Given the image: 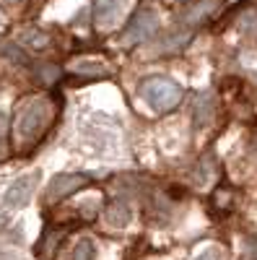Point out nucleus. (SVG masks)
<instances>
[{
  "label": "nucleus",
  "instance_id": "nucleus-1",
  "mask_svg": "<svg viewBox=\"0 0 257 260\" xmlns=\"http://www.w3.org/2000/svg\"><path fill=\"white\" fill-rule=\"evenodd\" d=\"M55 117V107L50 99H31L21 107V112L16 117V138L21 143H34L42 133H45V127L52 122Z\"/></svg>",
  "mask_w": 257,
  "mask_h": 260
},
{
  "label": "nucleus",
  "instance_id": "nucleus-2",
  "mask_svg": "<svg viewBox=\"0 0 257 260\" xmlns=\"http://www.w3.org/2000/svg\"><path fill=\"white\" fill-rule=\"evenodd\" d=\"M138 94H140L143 102L151 107V110H156V112H169V110H174V107L182 102V89H179L174 81L161 78V76L145 78V81L140 83Z\"/></svg>",
  "mask_w": 257,
  "mask_h": 260
},
{
  "label": "nucleus",
  "instance_id": "nucleus-3",
  "mask_svg": "<svg viewBox=\"0 0 257 260\" xmlns=\"http://www.w3.org/2000/svg\"><path fill=\"white\" fill-rule=\"evenodd\" d=\"M159 31V18L154 11H138L130 21H127V29L122 34V45L133 47L138 42H145L151 39L154 34Z\"/></svg>",
  "mask_w": 257,
  "mask_h": 260
},
{
  "label": "nucleus",
  "instance_id": "nucleus-4",
  "mask_svg": "<svg viewBox=\"0 0 257 260\" xmlns=\"http://www.w3.org/2000/svg\"><path fill=\"white\" fill-rule=\"evenodd\" d=\"M89 182H91L89 175H57V177L50 180V185H47V190H45V198H47L50 203L62 201V198H68V195L78 192L81 187H86Z\"/></svg>",
  "mask_w": 257,
  "mask_h": 260
},
{
  "label": "nucleus",
  "instance_id": "nucleus-5",
  "mask_svg": "<svg viewBox=\"0 0 257 260\" xmlns=\"http://www.w3.org/2000/svg\"><path fill=\"white\" fill-rule=\"evenodd\" d=\"M36 180H39V172H31V175H24V177H18L8 190H6V206L11 208H21V206H26L29 198H31V192L36 187Z\"/></svg>",
  "mask_w": 257,
  "mask_h": 260
},
{
  "label": "nucleus",
  "instance_id": "nucleus-6",
  "mask_svg": "<svg viewBox=\"0 0 257 260\" xmlns=\"http://www.w3.org/2000/svg\"><path fill=\"white\" fill-rule=\"evenodd\" d=\"M133 206L127 203V201H112L109 206L104 208V221L115 226V229H125V226H130L133 224Z\"/></svg>",
  "mask_w": 257,
  "mask_h": 260
},
{
  "label": "nucleus",
  "instance_id": "nucleus-7",
  "mask_svg": "<svg viewBox=\"0 0 257 260\" xmlns=\"http://www.w3.org/2000/svg\"><path fill=\"white\" fill-rule=\"evenodd\" d=\"M125 0H94V24L96 26H106L117 18V13L122 11Z\"/></svg>",
  "mask_w": 257,
  "mask_h": 260
},
{
  "label": "nucleus",
  "instance_id": "nucleus-8",
  "mask_svg": "<svg viewBox=\"0 0 257 260\" xmlns=\"http://www.w3.org/2000/svg\"><path fill=\"white\" fill-rule=\"evenodd\" d=\"M70 260H94V242L86 237V240H81L76 247H73V257Z\"/></svg>",
  "mask_w": 257,
  "mask_h": 260
},
{
  "label": "nucleus",
  "instance_id": "nucleus-9",
  "mask_svg": "<svg viewBox=\"0 0 257 260\" xmlns=\"http://www.w3.org/2000/svg\"><path fill=\"white\" fill-rule=\"evenodd\" d=\"M36 76H39V81H45V83H55L60 78V68H55V65H39Z\"/></svg>",
  "mask_w": 257,
  "mask_h": 260
},
{
  "label": "nucleus",
  "instance_id": "nucleus-10",
  "mask_svg": "<svg viewBox=\"0 0 257 260\" xmlns=\"http://www.w3.org/2000/svg\"><path fill=\"white\" fill-rule=\"evenodd\" d=\"M24 42L26 45H31V47H36V50H42L47 45V34H42V31H26L24 34Z\"/></svg>",
  "mask_w": 257,
  "mask_h": 260
},
{
  "label": "nucleus",
  "instance_id": "nucleus-11",
  "mask_svg": "<svg viewBox=\"0 0 257 260\" xmlns=\"http://www.w3.org/2000/svg\"><path fill=\"white\" fill-rule=\"evenodd\" d=\"M76 71H81V73H96V76H104V65H99V62H78V65H76Z\"/></svg>",
  "mask_w": 257,
  "mask_h": 260
},
{
  "label": "nucleus",
  "instance_id": "nucleus-12",
  "mask_svg": "<svg viewBox=\"0 0 257 260\" xmlns=\"http://www.w3.org/2000/svg\"><path fill=\"white\" fill-rule=\"evenodd\" d=\"M195 260H221V255H218V250H205V252H200Z\"/></svg>",
  "mask_w": 257,
  "mask_h": 260
},
{
  "label": "nucleus",
  "instance_id": "nucleus-13",
  "mask_svg": "<svg viewBox=\"0 0 257 260\" xmlns=\"http://www.w3.org/2000/svg\"><path fill=\"white\" fill-rule=\"evenodd\" d=\"M174 3H185V0H174Z\"/></svg>",
  "mask_w": 257,
  "mask_h": 260
},
{
  "label": "nucleus",
  "instance_id": "nucleus-14",
  "mask_svg": "<svg viewBox=\"0 0 257 260\" xmlns=\"http://www.w3.org/2000/svg\"><path fill=\"white\" fill-rule=\"evenodd\" d=\"M0 21H3V13H0Z\"/></svg>",
  "mask_w": 257,
  "mask_h": 260
},
{
  "label": "nucleus",
  "instance_id": "nucleus-15",
  "mask_svg": "<svg viewBox=\"0 0 257 260\" xmlns=\"http://www.w3.org/2000/svg\"><path fill=\"white\" fill-rule=\"evenodd\" d=\"M11 3H18V0H11Z\"/></svg>",
  "mask_w": 257,
  "mask_h": 260
}]
</instances>
